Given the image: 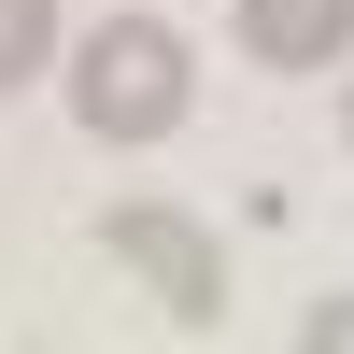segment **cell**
I'll return each instance as SVG.
<instances>
[{"label":"cell","instance_id":"cell-1","mask_svg":"<svg viewBox=\"0 0 354 354\" xmlns=\"http://www.w3.org/2000/svg\"><path fill=\"white\" fill-rule=\"evenodd\" d=\"M71 113H85V142H170L185 128V43L156 15H100L71 57Z\"/></svg>","mask_w":354,"mask_h":354},{"label":"cell","instance_id":"cell-2","mask_svg":"<svg viewBox=\"0 0 354 354\" xmlns=\"http://www.w3.org/2000/svg\"><path fill=\"white\" fill-rule=\"evenodd\" d=\"M100 241H113V270H142V283H156V312H170V326H213V312H227V255H213V227H198V213L128 198Z\"/></svg>","mask_w":354,"mask_h":354},{"label":"cell","instance_id":"cell-3","mask_svg":"<svg viewBox=\"0 0 354 354\" xmlns=\"http://www.w3.org/2000/svg\"><path fill=\"white\" fill-rule=\"evenodd\" d=\"M241 57L255 71H340L354 57V0H241Z\"/></svg>","mask_w":354,"mask_h":354},{"label":"cell","instance_id":"cell-4","mask_svg":"<svg viewBox=\"0 0 354 354\" xmlns=\"http://www.w3.org/2000/svg\"><path fill=\"white\" fill-rule=\"evenodd\" d=\"M43 57H57V0H0V100H15Z\"/></svg>","mask_w":354,"mask_h":354},{"label":"cell","instance_id":"cell-5","mask_svg":"<svg viewBox=\"0 0 354 354\" xmlns=\"http://www.w3.org/2000/svg\"><path fill=\"white\" fill-rule=\"evenodd\" d=\"M298 340H312V354H354V298H326V312H312Z\"/></svg>","mask_w":354,"mask_h":354},{"label":"cell","instance_id":"cell-6","mask_svg":"<svg viewBox=\"0 0 354 354\" xmlns=\"http://www.w3.org/2000/svg\"><path fill=\"white\" fill-rule=\"evenodd\" d=\"M340 128H354V100H340Z\"/></svg>","mask_w":354,"mask_h":354}]
</instances>
